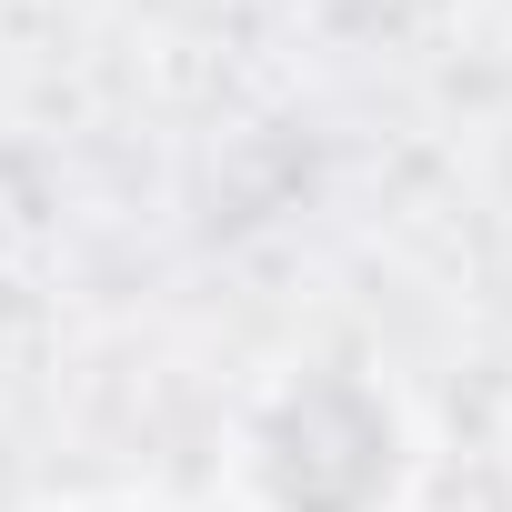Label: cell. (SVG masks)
Masks as SVG:
<instances>
[{
    "mask_svg": "<svg viewBox=\"0 0 512 512\" xmlns=\"http://www.w3.org/2000/svg\"><path fill=\"white\" fill-rule=\"evenodd\" d=\"M432 432L372 352H282L221 412L231 512H412Z\"/></svg>",
    "mask_w": 512,
    "mask_h": 512,
    "instance_id": "cell-1",
    "label": "cell"
},
{
    "mask_svg": "<svg viewBox=\"0 0 512 512\" xmlns=\"http://www.w3.org/2000/svg\"><path fill=\"white\" fill-rule=\"evenodd\" d=\"M41 512H171V502H151V492H61Z\"/></svg>",
    "mask_w": 512,
    "mask_h": 512,
    "instance_id": "cell-2",
    "label": "cell"
}]
</instances>
